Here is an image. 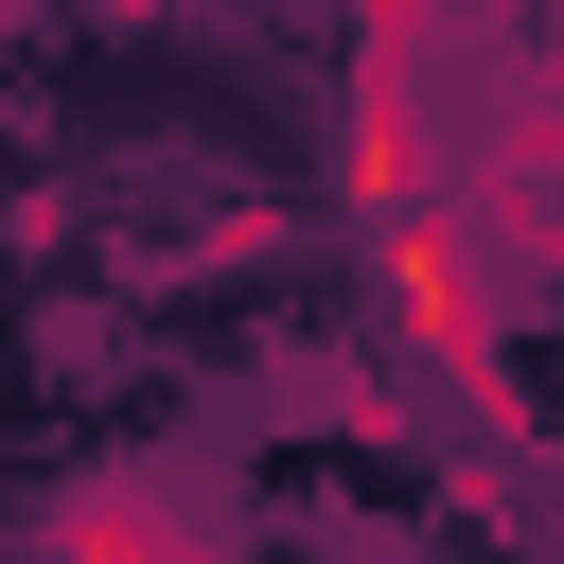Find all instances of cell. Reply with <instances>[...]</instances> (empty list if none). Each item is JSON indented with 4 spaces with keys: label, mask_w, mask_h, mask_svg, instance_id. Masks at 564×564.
<instances>
[{
    "label": "cell",
    "mask_w": 564,
    "mask_h": 564,
    "mask_svg": "<svg viewBox=\"0 0 564 564\" xmlns=\"http://www.w3.org/2000/svg\"><path fill=\"white\" fill-rule=\"evenodd\" d=\"M370 282H388V335L476 405V423H511V352H494V264H476V229L423 194V212H388L370 229Z\"/></svg>",
    "instance_id": "obj_1"
},
{
    "label": "cell",
    "mask_w": 564,
    "mask_h": 564,
    "mask_svg": "<svg viewBox=\"0 0 564 564\" xmlns=\"http://www.w3.org/2000/svg\"><path fill=\"white\" fill-rule=\"evenodd\" d=\"M53 564H229L176 494H70L53 511Z\"/></svg>",
    "instance_id": "obj_3"
},
{
    "label": "cell",
    "mask_w": 564,
    "mask_h": 564,
    "mask_svg": "<svg viewBox=\"0 0 564 564\" xmlns=\"http://www.w3.org/2000/svg\"><path fill=\"white\" fill-rule=\"evenodd\" d=\"M352 194H370V229L423 212V0H388L352 53Z\"/></svg>",
    "instance_id": "obj_2"
}]
</instances>
